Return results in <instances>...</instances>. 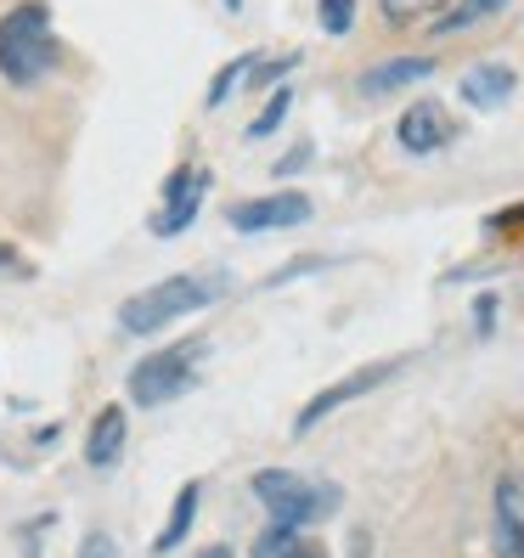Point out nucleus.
<instances>
[{
	"instance_id": "obj_12",
	"label": "nucleus",
	"mask_w": 524,
	"mask_h": 558,
	"mask_svg": "<svg viewBox=\"0 0 524 558\" xmlns=\"http://www.w3.org/2000/svg\"><path fill=\"white\" fill-rule=\"evenodd\" d=\"M435 74V57H395V62H378V69L362 74V90L367 96H389V90H401L412 80H429Z\"/></svg>"
},
{
	"instance_id": "obj_17",
	"label": "nucleus",
	"mask_w": 524,
	"mask_h": 558,
	"mask_svg": "<svg viewBox=\"0 0 524 558\" xmlns=\"http://www.w3.org/2000/svg\"><path fill=\"white\" fill-rule=\"evenodd\" d=\"M254 62H259V57H237V62H226V69L215 74V85H209V108H220L226 96L237 90V80H243V74H254Z\"/></svg>"
},
{
	"instance_id": "obj_13",
	"label": "nucleus",
	"mask_w": 524,
	"mask_h": 558,
	"mask_svg": "<svg viewBox=\"0 0 524 558\" xmlns=\"http://www.w3.org/2000/svg\"><path fill=\"white\" fill-rule=\"evenodd\" d=\"M254 558H327V547L300 536V524H277L271 519V531L254 542Z\"/></svg>"
},
{
	"instance_id": "obj_1",
	"label": "nucleus",
	"mask_w": 524,
	"mask_h": 558,
	"mask_svg": "<svg viewBox=\"0 0 524 558\" xmlns=\"http://www.w3.org/2000/svg\"><path fill=\"white\" fill-rule=\"evenodd\" d=\"M57 62V35H51V12L40 0H23L0 17V74L12 85H40Z\"/></svg>"
},
{
	"instance_id": "obj_3",
	"label": "nucleus",
	"mask_w": 524,
	"mask_h": 558,
	"mask_svg": "<svg viewBox=\"0 0 524 558\" xmlns=\"http://www.w3.org/2000/svg\"><path fill=\"white\" fill-rule=\"evenodd\" d=\"M254 497L266 502V513L277 524H300V531L339 508V490L333 485H310V480L288 474V469H259L254 474Z\"/></svg>"
},
{
	"instance_id": "obj_6",
	"label": "nucleus",
	"mask_w": 524,
	"mask_h": 558,
	"mask_svg": "<svg viewBox=\"0 0 524 558\" xmlns=\"http://www.w3.org/2000/svg\"><path fill=\"white\" fill-rule=\"evenodd\" d=\"M204 192H209V170H198V163H186V170H175V175H170V186H163V209L153 215V232H158V238H175V232H186V226L198 220Z\"/></svg>"
},
{
	"instance_id": "obj_18",
	"label": "nucleus",
	"mask_w": 524,
	"mask_h": 558,
	"mask_svg": "<svg viewBox=\"0 0 524 558\" xmlns=\"http://www.w3.org/2000/svg\"><path fill=\"white\" fill-rule=\"evenodd\" d=\"M316 17H321L327 35H350V28H355V0H321Z\"/></svg>"
},
{
	"instance_id": "obj_9",
	"label": "nucleus",
	"mask_w": 524,
	"mask_h": 558,
	"mask_svg": "<svg viewBox=\"0 0 524 558\" xmlns=\"http://www.w3.org/2000/svg\"><path fill=\"white\" fill-rule=\"evenodd\" d=\"M497 553L524 558V474H508L497 485Z\"/></svg>"
},
{
	"instance_id": "obj_19",
	"label": "nucleus",
	"mask_w": 524,
	"mask_h": 558,
	"mask_svg": "<svg viewBox=\"0 0 524 558\" xmlns=\"http://www.w3.org/2000/svg\"><path fill=\"white\" fill-rule=\"evenodd\" d=\"M288 102H293V96H288V90H277L271 102H266V113H259V119L248 124V136H254V142H259V136H271V130L288 119Z\"/></svg>"
},
{
	"instance_id": "obj_7",
	"label": "nucleus",
	"mask_w": 524,
	"mask_h": 558,
	"mask_svg": "<svg viewBox=\"0 0 524 558\" xmlns=\"http://www.w3.org/2000/svg\"><path fill=\"white\" fill-rule=\"evenodd\" d=\"M310 220L305 192H271V198H248L232 209V232H282V226Z\"/></svg>"
},
{
	"instance_id": "obj_15",
	"label": "nucleus",
	"mask_w": 524,
	"mask_h": 558,
	"mask_svg": "<svg viewBox=\"0 0 524 558\" xmlns=\"http://www.w3.org/2000/svg\"><path fill=\"white\" fill-rule=\"evenodd\" d=\"M378 7H383V17L389 23H429V17H440L446 12V0H378Z\"/></svg>"
},
{
	"instance_id": "obj_14",
	"label": "nucleus",
	"mask_w": 524,
	"mask_h": 558,
	"mask_svg": "<svg viewBox=\"0 0 524 558\" xmlns=\"http://www.w3.org/2000/svg\"><path fill=\"white\" fill-rule=\"evenodd\" d=\"M192 513H198V485H181V502H175V513H170V524H163V536L153 542L158 553H170L186 531H192Z\"/></svg>"
},
{
	"instance_id": "obj_8",
	"label": "nucleus",
	"mask_w": 524,
	"mask_h": 558,
	"mask_svg": "<svg viewBox=\"0 0 524 558\" xmlns=\"http://www.w3.org/2000/svg\"><path fill=\"white\" fill-rule=\"evenodd\" d=\"M395 136H401V147L406 153H440V147H451V136H456V124H451V113H446V102H412L406 113H401V124H395Z\"/></svg>"
},
{
	"instance_id": "obj_4",
	"label": "nucleus",
	"mask_w": 524,
	"mask_h": 558,
	"mask_svg": "<svg viewBox=\"0 0 524 558\" xmlns=\"http://www.w3.org/2000/svg\"><path fill=\"white\" fill-rule=\"evenodd\" d=\"M198 355H204V339H186V344H175V350H153L147 361H136V373H130V401H136V407L175 401L181 389L192 384Z\"/></svg>"
},
{
	"instance_id": "obj_11",
	"label": "nucleus",
	"mask_w": 524,
	"mask_h": 558,
	"mask_svg": "<svg viewBox=\"0 0 524 558\" xmlns=\"http://www.w3.org/2000/svg\"><path fill=\"white\" fill-rule=\"evenodd\" d=\"M513 96V69H502V62H479V69L463 74V102L468 108H502Z\"/></svg>"
},
{
	"instance_id": "obj_22",
	"label": "nucleus",
	"mask_w": 524,
	"mask_h": 558,
	"mask_svg": "<svg viewBox=\"0 0 524 558\" xmlns=\"http://www.w3.org/2000/svg\"><path fill=\"white\" fill-rule=\"evenodd\" d=\"M198 558H232V547H204Z\"/></svg>"
},
{
	"instance_id": "obj_10",
	"label": "nucleus",
	"mask_w": 524,
	"mask_h": 558,
	"mask_svg": "<svg viewBox=\"0 0 524 558\" xmlns=\"http://www.w3.org/2000/svg\"><path fill=\"white\" fill-rule=\"evenodd\" d=\"M124 457V412L119 407H102L90 423V435H85V463L90 469H113Z\"/></svg>"
},
{
	"instance_id": "obj_2",
	"label": "nucleus",
	"mask_w": 524,
	"mask_h": 558,
	"mask_svg": "<svg viewBox=\"0 0 524 558\" xmlns=\"http://www.w3.org/2000/svg\"><path fill=\"white\" fill-rule=\"evenodd\" d=\"M215 293L220 288L204 282V277H170V282L147 288V293H130L124 311H119V327H124V333H158V327H170L175 316L204 311Z\"/></svg>"
},
{
	"instance_id": "obj_20",
	"label": "nucleus",
	"mask_w": 524,
	"mask_h": 558,
	"mask_svg": "<svg viewBox=\"0 0 524 558\" xmlns=\"http://www.w3.org/2000/svg\"><path fill=\"white\" fill-rule=\"evenodd\" d=\"M80 558H119V547H113L108 531H90V536L80 542Z\"/></svg>"
},
{
	"instance_id": "obj_21",
	"label": "nucleus",
	"mask_w": 524,
	"mask_h": 558,
	"mask_svg": "<svg viewBox=\"0 0 524 558\" xmlns=\"http://www.w3.org/2000/svg\"><path fill=\"white\" fill-rule=\"evenodd\" d=\"M305 158H310V147H293V153H288V158L277 163V170H282V175H293V170H300V163H305Z\"/></svg>"
},
{
	"instance_id": "obj_16",
	"label": "nucleus",
	"mask_w": 524,
	"mask_h": 558,
	"mask_svg": "<svg viewBox=\"0 0 524 558\" xmlns=\"http://www.w3.org/2000/svg\"><path fill=\"white\" fill-rule=\"evenodd\" d=\"M508 0H463V7H451V12H440V35H456V28H468V23H479V17H490V12H502Z\"/></svg>"
},
{
	"instance_id": "obj_5",
	"label": "nucleus",
	"mask_w": 524,
	"mask_h": 558,
	"mask_svg": "<svg viewBox=\"0 0 524 558\" xmlns=\"http://www.w3.org/2000/svg\"><path fill=\"white\" fill-rule=\"evenodd\" d=\"M395 373H401V361H373V367L350 373V378H339V384H327L321 396H316V401H310L300 417H293V429H300V435H310V429H316V423H321L327 412H339V407H350V401L373 396V389H378V384H389Z\"/></svg>"
}]
</instances>
